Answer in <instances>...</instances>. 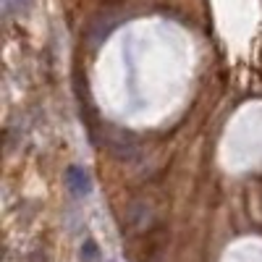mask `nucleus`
I'll list each match as a JSON object with an SVG mask.
<instances>
[{"label":"nucleus","mask_w":262,"mask_h":262,"mask_svg":"<svg viewBox=\"0 0 262 262\" xmlns=\"http://www.w3.org/2000/svg\"><path fill=\"white\" fill-rule=\"evenodd\" d=\"M100 254H97V244L92 242V238H86V242L81 244V259L84 262H95Z\"/></svg>","instance_id":"2"},{"label":"nucleus","mask_w":262,"mask_h":262,"mask_svg":"<svg viewBox=\"0 0 262 262\" xmlns=\"http://www.w3.org/2000/svg\"><path fill=\"white\" fill-rule=\"evenodd\" d=\"M32 8V0H6V11L8 13H27Z\"/></svg>","instance_id":"3"},{"label":"nucleus","mask_w":262,"mask_h":262,"mask_svg":"<svg viewBox=\"0 0 262 262\" xmlns=\"http://www.w3.org/2000/svg\"><path fill=\"white\" fill-rule=\"evenodd\" d=\"M63 179H66V186H69V191L76 196V200H84V196L92 194V176L84 165H76V163L69 165Z\"/></svg>","instance_id":"1"}]
</instances>
